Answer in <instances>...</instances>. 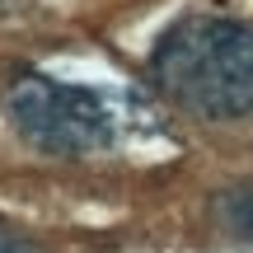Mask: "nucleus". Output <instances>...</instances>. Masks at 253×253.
Returning a JSON list of instances; mask_svg holds the SVG:
<instances>
[{
    "instance_id": "f257e3e1",
    "label": "nucleus",
    "mask_w": 253,
    "mask_h": 253,
    "mask_svg": "<svg viewBox=\"0 0 253 253\" xmlns=\"http://www.w3.org/2000/svg\"><path fill=\"white\" fill-rule=\"evenodd\" d=\"M150 80L197 118H253V28L220 14H188L155 42Z\"/></svg>"
},
{
    "instance_id": "f03ea898",
    "label": "nucleus",
    "mask_w": 253,
    "mask_h": 253,
    "mask_svg": "<svg viewBox=\"0 0 253 253\" xmlns=\"http://www.w3.org/2000/svg\"><path fill=\"white\" fill-rule=\"evenodd\" d=\"M5 113L19 126L28 145L42 155H94L113 145L118 136V113L99 89L66 84L38 71H19L5 89Z\"/></svg>"
},
{
    "instance_id": "7ed1b4c3",
    "label": "nucleus",
    "mask_w": 253,
    "mask_h": 253,
    "mask_svg": "<svg viewBox=\"0 0 253 253\" xmlns=\"http://www.w3.org/2000/svg\"><path fill=\"white\" fill-rule=\"evenodd\" d=\"M211 220L225 239L235 244H253V183H239V188H225L216 202H211Z\"/></svg>"
},
{
    "instance_id": "20e7f679",
    "label": "nucleus",
    "mask_w": 253,
    "mask_h": 253,
    "mask_svg": "<svg viewBox=\"0 0 253 253\" xmlns=\"http://www.w3.org/2000/svg\"><path fill=\"white\" fill-rule=\"evenodd\" d=\"M0 253H38L28 239H19V235H9V230H0Z\"/></svg>"
}]
</instances>
